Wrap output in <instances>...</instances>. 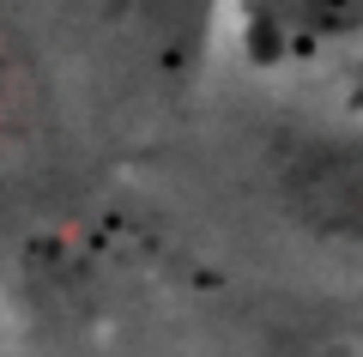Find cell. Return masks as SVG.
Instances as JSON below:
<instances>
[{"label": "cell", "mask_w": 363, "mask_h": 357, "mask_svg": "<svg viewBox=\"0 0 363 357\" xmlns=\"http://www.w3.org/2000/svg\"><path fill=\"white\" fill-rule=\"evenodd\" d=\"M291 194H297L303 224L345 236V243H363V152L321 145V152L297 158L291 164Z\"/></svg>", "instance_id": "cell-1"}, {"label": "cell", "mask_w": 363, "mask_h": 357, "mask_svg": "<svg viewBox=\"0 0 363 357\" xmlns=\"http://www.w3.org/2000/svg\"><path fill=\"white\" fill-rule=\"evenodd\" d=\"M279 6H285V31H303V37L351 31L363 13V0H279Z\"/></svg>", "instance_id": "cell-2"}, {"label": "cell", "mask_w": 363, "mask_h": 357, "mask_svg": "<svg viewBox=\"0 0 363 357\" xmlns=\"http://www.w3.org/2000/svg\"><path fill=\"white\" fill-rule=\"evenodd\" d=\"M309 357H363V339H351V333H345V339H327L321 351H309Z\"/></svg>", "instance_id": "cell-3"}]
</instances>
